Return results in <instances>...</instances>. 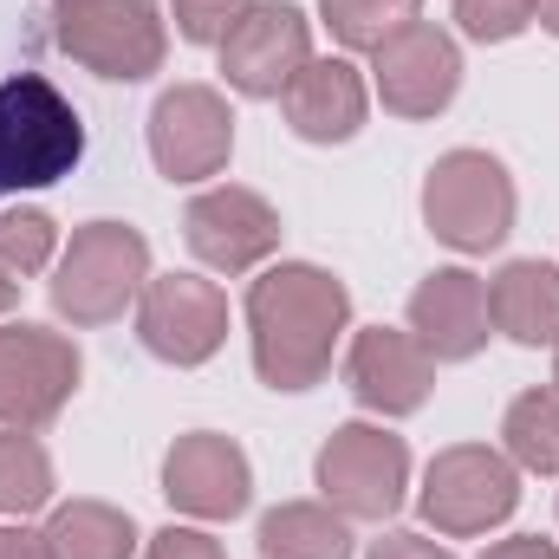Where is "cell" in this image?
Here are the masks:
<instances>
[{"instance_id":"6da1fadb","label":"cell","mask_w":559,"mask_h":559,"mask_svg":"<svg viewBox=\"0 0 559 559\" xmlns=\"http://www.w3.org/2000/svg\"><path fill=\"white\" fill-rule=\"evenodd\" d=\"M352 319V293L312 261H280L248 293L254 371L274 391H312L332 371L338 332Z\"/></svg>"},{"instance_id":"7a4b0ae2","label":"cell","mask_w":559,"mask_h":559,"mask_svg":"<svg viewBox=\"0 0 559 559\" xmlns=\"http://www.w3.org/2000/svg\"><path fill=\"white\" fill-rule=\"evenodd\" d=\"M79 156H85V124L52 79L39 72L0 79V202L20 189H52L59 176L79 169Z\"/></svg>"},{"instance_id":"3957f363","label":"cell","mask_w":559,"mask_h":559,"mask_svg":"<svg viewBox=\"0 0 559 559\" xmlns=\"http://www.w3.org/2000/svg\"><path fill=\"white\" fill-rule=\"evenodd\" d=\"M150 286V241L131 222H85L72 248L59 254L52 274V306L72 325H111L124 306Z\"/></svg>"},{"instance_id":"277c9868","label":"cell","mask_w":559,"mask_h":559,"mask_svg":"<svg viewBox=\"0 0 559 559\" xmlns=\"http://www.w3.org/2000/svg\"><path fill=\"white\" fill-rule=\"evenodd\" d=\"M52 39L85 72L124 79V85L163 72V52H169L156 0H52Z\"/></svg>"},{"instance_id":"5b68a950","label":"cell","mask_w":559,"mask_h":559,"mask_svg":"<svg viewBox=\"0 0 559 559\" xmlns=\"http://www.w3.org/2000/svg\"><path fill=\"white\" fill-rule=\"evenodd\" d=\"M423 222L455 254L501 248L508 228H514V182H508V169L488 150H449V156H436V169L423 182Z\"/></svg>"},{"instance_id":"8992f818","label":"cell","mask_w":559,"mask_h":559,"mask_svg":"<svg viewBox=\"0 0 559 559\" xmlns=\"http://www.w3.org/2000/svg\"><path fill=\"white\" fill-rule=\"evenodd\" d=\"M312 475H319L325 508H338L345 521H391L411 488V449H404V436H391L378 423H345L319 449Z\"/></svg>"},{"instance_id":"52a82bcc","label":"cell","mask_w":559,"mask_h":559,"mask_svg":"<svg viewBox=\"0 0 559 559\" xmlns=\"http://www.w3.org/2000/svg\"><path fill=\"white\" fill-rule=\"evenodd\" d=\"M514 501H521V475H514V462H508L501 449H481V442H455V449H442V455L429 462L423 495H417L423 521H429L436 534H455V540L501 527V521L514 514Z\"/></svg>"},{"instance_id":"ba28073f","label":"cell","mask_w":559,"mask_h":559,"mask_svg":"<svg viewBox=\"0 0 559 559\" xmlns=\"http://www.w3.org/2000/svg\"><path fill=\"white\" fill-rule=\"evenodd\" d=\"M85 365L79 345L46 332V325H0V429H39L52 423L72 391H79Z\"/></svg>"},{"instance_id":"9c48e42d","label":"cell","mask_w":559,"mask_h":559,"mask_svg":"<svg viewBox=\"0 0 559 559\" xmlns=\"http://www.w3.org/2000/svg\"><path fill=\"white\" fill-rule=\"evenodd\" d=\"M150 156L169 182L222 176L235 156V111L215 85H169L150 111Z\"/></svg>"},{"instance_id":"30bf717a","label":"cell","mask_w":559,"mask_h":559,"mask_svg":"<svg viewBox=\"0 0 559 559\" xmlns=\"http://www.w3.org/2000/svg\"><path fill=\"white\" fill-rule=\"evenodd\" d=\"M138 332L163 365H209L228 338V299L202 274H156L138 293Z\"/></svg>"},{"instance_id":"8fae6325","label":"cell","mask_w":559,"mask_h":559,"mask_svg":"<svg viewBox=\"0 0 559 559\" xmlns=\"http://www.w3.org/2000/svg\"><path fill=\"white\" fill-rule=\"evenodd\" d=\"M306 59H312V26L293 0H254L222 39V72L241 98H280Z\"/></svg>"},{"instance_id":"7c38bea8","label":"cell","mask_w":559,"mask_h":559,"mask_svg":"<svg viewBox=\"0 0 559 559\" xmlns=\"http://www.w3.org/2000/svg\"><path fill=\"white\" fill-rule=\"evenodd\" d=\"M182 235H189V254H195L202 267H215V274H248V267H261L280 248V215H274L267 195L222 182V189H202V195L189 202Z\"/></svg>"},{"instance_id":"4fadbf2b","label":"cell","mask_w":559,"mask_h":559,"mask_svg":"<svg viewBox=\"0 0 559 559\" xmlns=\"http://www.w3.org/2000/svg\"><path fill=\"white\" fill-rule=\"evenodd\" d=\"M163 495L176 514H195V521H235L254 495V468L241 455L235 436H215V429H189L176 436V449L163 455Z\"/></svg>"},{"instance_id":"5bb4252c","label":"cell","mask_w":559,"mask_h":559,"mask_svg":"<svg viewBox=\"0 0 559 559\" xmlns=\"http://www.w3.org/2000/svg\"><path fill=\"white\" fill-rule=\"evenodd\" d=\"M378 66V98H384V111H397V118H436L449 98H455V85H462V52H455V39L442 33V26H404L397 39H384L378 52H371Z\"/></svg>"},{"instance_id":"9a60e30c","label":"cell","mask_w":559,"mask_h":559,"mask_svg":"<svg viewBox=\"0 0 559 559\" xmlns=\"http://www.w3.org/2000/svg\"><path fill=\"white\" fill-rule=\"evenodd\" d=\"M345 384H352V397H358L365 411H378V417H411V411H423V397H429V384H436V358L423 352L411 332L371 325V332H358L352 352H345Z\"/></svg>"},{"instance_id":"2e32d148","label":"cell","mask_w":559,"mask_h":559,"mask_svg":"<svg viewBox=\"0 0 559 559\" xmlns=\"http://www.w3.org/2000/svg\"><path fill=\"white\" fill-rule=\"evenodd\" d=\"M488 286L468 274V267H436L411 293V338L436 365H462L488 345Z\"/></svg>"},{"instance_id":"e0dca14e","label":"cell","mask_w":559,"mask_h":559,"mask_svg":"<svg viewBox=\"0 0 559 559\" xmlns=\"http://www.w3.org/2000/svg\"><path fill=\"white\" fill-rule=\"evenodd\" d=\"M280 105H286V124L306 143H345L358 138L371 98H365V79L352 59H306L293 72V85L280 92Z\"/></svg>"},{"instance_id":"ac0fdd59","label":"cell","mask_w":559,"mask_h":559,"mask_svg":"<svg viewBox=\"0 0 559 559\" xmlns=\"http://www.w3.org/2000/svg\"><path fill=\"white\" fill-rule=\"evenodd\" d=\"M488 319L514 345H559V267L508 261L488 280Z\"/></svg>"},{"instance_id":"d6986e66","label":"cell","mask_w":559,"mask_h":559,"mask_svg":"<svg viewBox=\"0 0 559 559\" xmlns=\"http://www.w3.org/2000/svg\"><path fill=\"white\" fill-rule=\"evenodd\" d=\"M46 547H52V559H131L138 527L111 501H66L46 521Z\"/></svg>"},{"instance_id":"ffe728a7","label":"cell","mask_w":559,"mask_h":559,"mask_svg":"<svg viewBox=\"0 0 559 559\" xmlns=\"http://www.w3.org/2000/svg\"><path fill=\"white\" fill-rule=\"evenodd\" d=\"M261 559H352V527L325 501H286L261 521Z\"/></svg>"},{"instance_id":"44dd1931","label":"cell","mask_w":559,"mask_h":559,"mask_svg":"<svg viewBox=\"0 0 559 559\" xmlns=\"http://www.w3.org/2000/svg\"><path fill=\"white\" fill-rule=\"evenodd\" d=\"M501 442H508V462H514V468H527V475H559V391L554 384L508 404Z\"/></svg>"},{"instance_id":"7402d4cb","label":"cell","mask_w":559,"mask_h":559,"mask_svg":"<svg viewBox=\"0 0 559 559\" xmlns=\"http://www.w3.org/2000/svg\"><path fill=\"white\" fill-rule=\"evenodd\" d=\"M319 13H325L332 39L352 46V52H378L384 39H397L404 26L423 20L417 0H319Z\"/></svg>"},{"instance_id":"603a6c76","label":"cell","mask_w":559,"mask_h":559,"mask_svg":"<svg viewBox=\"0 0 559 559\" xmlns=\"http://www.w3.org/2000/svg\"><path fill=\"white\" fill-rule=\"evenodd\" d=\"M52 501V455L26 429H0V514H33Z\"/></svg>"},{"instance_id":"cb8c5ba5","label":"cell","mask_w":559,"mask_h":559,"mask_svg":"<svg viewBox=\"0 0 559 559\" xmlns=\"http://www.w3.org/2000/svg\"><path fill=\"white\" fill-rule=\"evenodd\" d=\"M52 215H39V209H13V215H0V274L26 280L39 274L46 261H52Z\"/></svg>"},{"instance_id":"d4e9b609","label":"cell","mask_w":559,"mask_h":559,"mask_svg":"<svg viewBox=\"0 0 559 559\" xmlns=\"http://www.w3.org/2000/svg\"><path fill=\"white\" fill-rule=\"evenodd\" d=\"M455 20H462L468 39L501 46V39H514V33L534 26V0H455Z\"/></svg>"},{"instance_id":"484cf974","label":"cell","mask_w":559,"mask_h":559,"mask_svg":"<svg viewBox=\"0 0 559 559\" xmlns=\"http://www.w3.org/2000/svg\"><path fill=\"white\" fill-rule=\"evenodd\" d=\"M254 0H176V33L189 46H222Z\"/></svg>"},{"instance_id":"4316f807","label":"cell","mask_w":559,"mask_h":559,"mask_svg":"<svg viewBox=\"0 0 559 559\" xmlns=\"http://www.w3.org/2000/svg\"><path fill=\"white\" fill-rule=\"evenodd\" d=\"M143 559H228V554H222V540H209V534H195V527H163Z\"/></svg>"},{"instance_id":"83f0119b","label":"cell","mask_w":559,"mask_h":559,"mask_svg":"<svg viewBox=\"0 0 559 559\" xmlns=\"http://www.w3.org/2000/svg\"><path fill=\"white\" fill-rule=\"evenodd\" d=\"M365 559H455V554H449V547H436V540H423V534H384Z\"/></svg>"},{"instance_id":"f1b7e54d","label":"cell","mask_w":559,"mask_h":559,"mask_svg":"<svg viewBox=\"0 0 559 559\" xmlns=\"http://www.w3.org/2000/svg\"><path fill=\"white\" fill-rule=\"evenodd\" d=\"M481 559H559V547L540 540V534H514V540H495Z\"/></svg>"},{"instance_id":"f546056e","label":"cell","mask_w":559,"mask_h":559,"mask_svg":"<svg viewBox=\"0 0 559 559\" xmlns=\"http://www.w3.org/2000/svg\"><path fill=\"white\" fill-rule=\"evenodd\" d=\"M0 559H52L46 534H26V527H0Z\"/></svg>"},{"instance_id":"4dcf8cb0","label":"cell","mask_w":559,"mask_h":559,"mask_svg":"<svg viewBox=\"0 0 559 559\" xmlns=\"http://www.w3.org/2000/svg\"><path fill=\"white\" fill-rule=\"evenodd\" d=\"M534 20H540V26L559 39V0H534Z\"/></svg>"},{"instance_id":"1f68e13d","label":"cell","mask_w":559,"mask_h":559,"mask_svg":"<svg viewBox=\"0 0 559 559\" xmlns=\"http://www.w3.org/2000/svg\"><path fill=\"white\" fill-rule=\"evenodd\" d=\"M13 299H20V280L0 274V312H13Z\"/></svg>"},{"instance_id":"d6a6232c","label":"cell","mask_w":559,"mask_h":559,"mask_svg":"<svg viewBox=\"0 0 559 559\" xmlns=\"http://www.w3.org/2000/svg\"><path fill=\"white\" fill-rule=\"evenodd\" d=\"M554 391H559V358H554Z\"/></svg>"}]
</instances>
